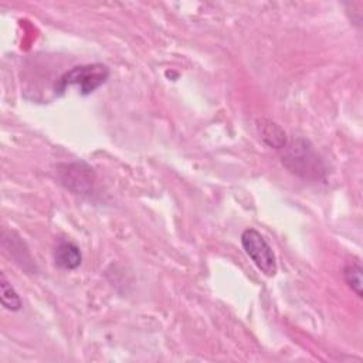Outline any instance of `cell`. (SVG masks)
I'll use <instances>...</instances> for the list:
<instances>
[{"mask_svg": "<svg viewBox=\"0 0 363 363\" xmlns=\"http://www.w3.org/2000/svg\"><path fill=\"white\" fill-rule=\"evenodd\" d=\"M109 78V68L104 64H85L72 67L64 72L58 81L57 89L64 91L67 86L77 85L82 95H89L96 91Z\"/></svg>", "mask_w": 363, "mask_h": 363, "instance_id": "2", "label": "cell"}, {"mask_svg": "<svg viewBox=\"0 0 363 363\" xmlns=\"http://www.w3.org/2000/svg\"><path fill=\"white\" fill-rule=\"evenodd\" d=\"M342 275H343V279L345 282L347 284V286L359 296L362 298L363 296V291H362V286H363V279H362V265L359 261H352V262H347L343 269H342Z\"/></svg>", "mask_w": 363, "mask_h": 363, "instance_id": "7", "label": "cell"}, {"mask_svg": "<svg viewBox=\"0 0 363 363\" xmlns=\"http://www.w3.org/2000/svg\"><path fill=\"white\" fill-rule=\"evenodd\" d=\"M241 245L255 267L267 277L277 274V259L271 245L255 228H247L241 234Z\"/></svg>", "mask_w": 363, "mask_h": 363, "instance_id": "3", "label": "cell"}, {"mask_svg": "<svg viewBox=\"0 0 363 363\" xmlns=\"http://www.w3.org/2000/svg\"><path fill=\"white\" fill-rule=\"evenodd\" d=\"M54 261L58 268L72 271L81 265L82 254L79 247L74 242L62 241L54 250Z\"/></svg>", "mask_w": 363, "mask_h": 363, "instance_id": "5", "label": "cell"}, {"mask_svg": "<svg viewBox=\"0 0 363 363\" xmlns=\"http://www.w3.org/2000/svg\"><path fill=\"white\" fill-rule=\"evenodd\" d=\"M257 129L261 136V139L274 149H284V146L288 143V138L285 130L275 122L269 119H258L257 121Z\"/></svg>", "mask_w": 363, "mask_h": 363, "instance_id": "6", "label": "cell"}, {"mask_svg": "<svg viewBox=\"0 0 363 363\" xmlns=\"http://www.w3.org/2000/svg\"><path fill=\"white\" fill-rule=\"evenodd\" d=\"M281 150H284L282 163L291 173L309 180L325 179L326 166L308 140L295 139Z\"/></svg>", "mask_w": 363, "mask_h": 363, "instance_id": "1", "label": "cell"}, {"mask_svg": "<svg viewBox=\"0 0 363 363\" xmlns=\"http://www.w3.org/2000/svg\"><path fill=\"white\" fill-rule=\"evenodd\" d=\"M0 291H1V305L11 312H16L18 309H21V299L18 296V294L14 291V288L11 286V284L7 281L6 275L1 274L0 275Z\"/></svg>", "mask_w": 363, "mask_h": 363, "instance_id": "8", "label": "cell"}, {"mask_svg": "<svg viewBox=\"0 0 363 363\" xmlns=\"http://www.w3.org/2000/svg\"><path fill=\"white\" fill-rule=\"evenodd\" d=\"M57 172L61 184L77 194H85L92 189L95 173L94 169L85 162L58 164Z\"/></svg>", "mask_w": 363, "mask_h": 363, "instance_id": "4", "label": "cell"}]
</instances>
